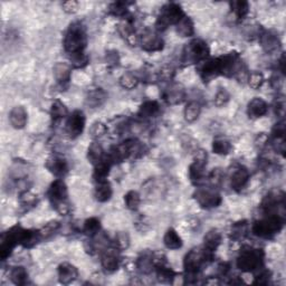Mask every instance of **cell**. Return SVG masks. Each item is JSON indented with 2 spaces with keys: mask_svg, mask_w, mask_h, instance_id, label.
<instances>
[{
  "mask_svg": "<svg viewBox=\"0 0 286 286\" xmlns=\"http://www.w3.org/2000/svg\"><path fill=\"white\" fill-rule=\"evenodd\" d=\"M212 258L214 254L207 252L204 247L192 248L189 253H187L184 259L185 283L196 284L200 276V270Z\"/></svg>",
  "mask_w": 286,
  "mask_h": 286,
  "instance_id": "obj_1",
  "label": "cell"
},
{
  "mask_svg": "<svg viewBox=\"0 0 286 286\" xmlns=\"http://www.w3.org/2000/svg\"><path fill=\"white\" fill-rule=\"evenodd\" d=\"M63 45L65 51L69 55L84 51L87 45V36L84 25L81 22L72 23L65 33Z\"/></svg>",
  "mask_w": 286,
  "mask_h": 286,
  "instance_id": "obj_2",
  "label": "cell"
},
{
  "mask_svg": "<svg viewBox=\"0 0 286 286\" xmlns=\"http://www.w3.org/2000/svg\"><path fill=\"white\" fill-rule=\"evenodd\" d=\"M47 197L51 206L55 208L57 212H60L62 216L69 214V190H67V186L63 179H56L50 184L47 191Z\"/></svg>",
  "mask_w": 286,
  "mask_h": 286,
  "instance_id": "obj_3",
  "label": "cell"
},
{
  "mask_svg": "<svg viewBox=\"0 0 286 286\" xmlns=\"http://www.w3.org/2000/svg\"><path fill=\"white\" fill-rule=\"evenodd\" d=\"M264 261V252L259 248H255L252 246H244L239 253L236 265L237 268L242 272L251 273L256 272L258 268L263 266Z\"/></svg>",
  "mask_w": 286,
  "mask_h": 286,
  "instance_id": "obj_4",
  "label": "cell"
},
{
  "mask_svg": "<svg viewBox=\"0 0 286 286\" xmlns=\"http://www.w3.org/2000/svg\"><path fill=\"white\" fill-rule=\"evenodd\" d=\"M284 219L280 215H266L263 219L255 221L252 232L255 236L261 238H272L282 231Z\"/></svg>",
  "mask_w": 286,
  "mask_h": 286,
  "instance_id": "obj_5",
  "label": "cell"
},
{
  "mask_svg": "<svg viewBox=\"0 0 286 286\" xmlns=\"http://www.w3.org/2000/svg\"><path fill=\"white\" fill-rule=\"evenodd\" d=\"M209 46L205 40L196 38L186 45L183 51V62L186 64H200L209 56Z\"/></svg>",
  "mask_w": 286,
  "mask_h": 286,
  "instance_id": "obj_6",
  "label": "cell"
},
{
  "mask_svg": "<svg viewBox=\"0 0 286 286\" xmlns=\"http://www.w3.org/2000/svg\"><path fill=\"white\" fill-rule=\"evenodd\" d=\"M185 16V13L183 8H181L178 4L170 3L162 7L159 16L155 22V29L158 32H163L171 25H177L183 17Z\"/></svg>",
  "mask_w": 286,
  "mask_h": 286,
  "instance_id": "obj_7",
  "label": "cell"
},
{
  "mask_svg": "<svg viewBox=\"0 0 286 286\" xmlns=\"http://www.w3.org/2000/svg\"><path fill=\"white\" fill-rule=\"evenodd\" d=\"M24 231L25 228L16 225L3 234L2 239H0V258L3 261L9 257V255L13 253L15 247L20 245Z\"/></svg>",
  "mask_w": 286,
  "mask_h": 286,
  "instance_id": "obj_8",
  "label": "cell"
},
{
  "mask_svg": "<svg viewBox=\"0 0 286 286\" xmlns=\"http://www.w3.org/2000/svg\"><path fill=\"white\" fill-rule=\"evenodd\" d=\"M194 198L204 209H214L222 202L221 195L215 187H198L194 192Z\"/></svg>",
  "mask_w": 286,
  "mask_h": 286,
  "instance_id": "obj_9",
  "label": "cell"
},
{
  "mask_svg": "<svg viewBox=\"0 0 286 286\" xmlns=\"http://www.w3.org/2000/svg\"><path fill=\"white\" fill-rule=\"evenodd\" d=\"M207 152L205 150H196L195 157L192 163L189 165V179L194 185H199L205 180L206 177V165H207Z\"/></svg>",
  "mask_w": 286,
  "mask_h": 286,
  "instance_id": "obj_10",
  "label": "cell"
},
{
  "mask_svg": "<svg viewBox=\"0 0 286 286\" xmlns=\"http://www.w3.org/2000/svg\"><path fill=\"white\" fill-rule=\"evenodd\" d=\"M284 199L285 197L282 191H270L263 198L261 208L266 215H279L278 208L284 207Z\"/></svg>",
  "mask_w": 286,
  "mask_h": 286,
  "instance_id": "obj_11",
  "label": "cell"
},
{
  "mask_svg": "<svg viewBox=\"0 0 286 286\" xmlns=\"http://www.w3.org/2000/svg\"><path fill=\"white\" fill-rule=\"evenodd\" d=\"M198 73L201 80L205 83H209L216 77L221 75L219 57H217V59H207L206 61L201 62L198 66Z\"/></svg>",
  "mask_w": 286,
  "mask_h": 286,
  "instance_id": "obj_12",
  "label": "cell"
},
{
  "mask_svg": "<svg viewBox=\"0 0 286 286\" xmlns=\"http://www.w3.org/2000/svg\"><path fill=\"white\" fill-rule=\"evenodd\" d=\"M86 119L84 113L80 110H76L67 117L66 121V132L72 139H75L84 131Z\"/></svg>",
  "mask_w": 286,
  "mask_h": 286,
  "instance_id": "obj_13",
  "label": "cell"
},
{
  "mask_svg": "<svg viewBox=\"0 0 286 286\" xmlns=\"http://www.w3.org/2000/svg\"><path fill=\"white\" fill-rule=\"evenodd\" d=\"M139 44L141 45L143 50L149 51V53H154V51H159L163 48L164 41L158 33L152 32V30H145L140 36Z\"/></svg>",
  "mask_w": 286,
  "mask_h": 286,
  "instance_id": "obj_14",
  "label": "cell"
},
{
  "mask_svg": "<svg viewBox=\"0 0 286 286\" xmlns=\"http://www.w3.org/2000/svg\"><path fill=\"white\" fill-rule=\"evenodd\" d=\"M45 167L57 179H63V177L69 173V163H67L66 159L61 157V155H51L46 161Z\"/></svg>",
  "mask_w": 286,
  "mask_h": 286,
  "instance_id": "obj_15",
  "label": "cell"
},
{
  "mask_svg": "<svg viewBox=\"0 0 286 286\" xmlns=\"http://www.w3.org/2000/svg\"><path fill=\"white\" fill-rule=\"evenodd\" d=\"M117 248H106L101 254V265L106 273L117 272L120 267L121 259L119 257Z\"/></svg>",
  "mask_w": 286,
  "mask_h": 286,
  "instance_id": "obj_16",
  "label": "cell"
},
{
  "mask_svg": "<svg viewBox=\"0 0 286 286\" xmlns=\"http://www.w3.org/2000/svg\"><path fill=\"white\" fill-rule=\"evenodd\" d=\"M259 43H261L263 49L268 54H273L278 51L280 48V40L278 35L272 30H263L259 33Z\"/></svg>",
  "mask_w": 286,
  "mask_h": 286,
  "instance_id": "obj_17",
  "label": "cell"
},
{
  "mask_svg": "<svg viewBox=\"0 0 286 286\" xmlns=\"http://www.w3.org/2000/svg\"><path fill=\"white\" fill-rule=\"evenodd\" d=\"M186 91L180 84H170L162 93L163 101L170 105H177L185 100Z\"/></svg>",
  "mask_w": 286,
  "mask_h": 286,
  "instance_id": "obj_18",
  "label": "cell"
},
{
  "mask_svg": "<svg viewBox=\"0 0 286 286\" xmlns=\"http://www.w3.org/2000/svg\"><path fill=\"white\" fill-rule=\"evenodd\" d=\"M249 180V173L248 170L243 167V165H238L231 175V187L234 191L239 192L245 188Z\"/></svg>",
  "mask_w": 286,
  "mask_h": 286,
  "instance_id": "obj_19",
  "label": "cell"
},
{
  "mask_svg": "<svg viewBox=\"0 0 286 286\" xmlns=\"http://www.w3.org/2000/svg\"><path fill=\"white\" fill-rule=\"evenodd\" d=\"M57 274H59L60 283L67 285L74 282V280L79 277V269H77L74 265L64 262L57 268Z\"/></svg>",
  "mask_w": 286,
  "mask_h": 286,
  "instance_id": "obj_20",
  "label": "cell"
},
{
  "mask_svg": "<svg viewBox=\"0 0 286 286\" xmlns=\"http://www.w3.org/2000/svg\"><path fill=\"white\" fill-rule=\"evenodd\" d=\"M268 112V105L261 97H255L248 103L247 114L251 119H259L266 116Z\"/></svg>",
  "mask_w": 286,
  "mask_h": 286,
  "instance_id": "obj_21",
  "label": "cell"
},
{
  "mask_svg": "<svg viewBox=\"0 0 286 286\" xmlns=\"http://www.w3.org/2000/svg\"><path fill=\"white\" fill-rule=\"evenodd\" d=\"M135 267L142 274H150L154 269V254L152 252H142L135 261Z\"/></svg>",
  "mask_w": 286,
  "mask_h": 286,
  "instance_id": "obj_22",
  "label": "cell"
},
{
  "mask_svg": "<svg viewBox=\"0 0 286 286\" xmlns=\"http://www.w3.org/2000/svg\"><path fill=\"white\" fill-rule=\"evenodd\" d=\"M9 121L14 129L22 130L28 121V114L24 106H15L9 113Z\"/></svg>",
  "mask_w": 286,
  "mask_h": 286,
  "instance_id": "obj_23",
  "label": "cell"
},
{
  "mask_svg": "<svg viewBox=\"0 0 286 286\" xmlns=\"http://www.w3.org/2000/svg\"><path fill=\"white\" fill-rule=\"evenodd\" d=\"M53 74L59 84L65 85L71 81L72 66L69 63L59 62V63H56L53 67Z\"/></svg>",
  "mask_w": 286,
  "mask_h": 286,
  "instance_id": "obj_24",
  "label": "cell"
},
{
  "mask_svg": "<svg viewBox=\"0 0 286 286\" xmlns=\"http://www.w3.org/2000/svg\"><path fill=\"white\" fill-rule=\"evenodd\" d=\"M111 165H112L111 161L106 158V155L102 161H100V162L94 165V171H93V179H94L96 184L107 180V177H108V175H110Z\"/></svg>",
  "mask_w": 286,
  "mask_h": 286,
  "instance_id": "obj_25",
  "label": "cell"
},
{
  "mask_svg": "<svg viewBox=\"0 0 286 286\" xmlns=\"http://www.w3.org/2000/svg\"><path fill=\"white\" fill-rule=\"evenodd\" d=\"M107 94L103 88H93L87 92L85 102L88 106L95 108L101 106L102 104L106 101Z\"/></svg>",
  "mask_w": 286,
  "mask_h": 286,
  "instance_id": "obj_26",
  "label": "cell"
},
{
  "mask_svg": "<svg viewBox=\"0 0 286 286\" xmlns=\"http://www.w3.org/2000/svg\"><path fill=\"white\" fill-rule=\"evenodd\" d=\"M221 243V234L217 230H211L208 232L204 237V247L207 252L215 254L217 248Z\"/></svg>",
  "mask_w": 286,
  "mask_h": 286,
  "instance_id": "obj_27",
  "label": "cell"
},
{
  "mask_svg": "<svg viewBox=\"0 0 286 286\" xmlns=\"http://www.w3.org/2000/svg\"><path fill=\"white\" fill-rule=\"evenodd\" d=\"M160 105L157 101H145L139 107L138 116L141 119H151L160 113Z\"/></svg>",
  "mask_w": 286,
  "mask_h": 286,
  "instance_id": "obj_28",
  "label": "cell"
},
{
  "mask_svg": "<svg viewBox=\"0 0 286 286\" xmlns=\"http://www.w3.org/2000/svg\"><path fill=\"white\" fill-rule=\"evenodd\" d=\"M163 244L168 249L176 251V249L183 247V239H181L179 234L177 233L176 230H174V228H169L163 236Z\"/></svg>",
  "mask_w": 286,
  "mask_h": 286,
  "instance_id": "obj_29",
  "label": "cell"
},
{
  "mask_svg": "<svg viewBox=\"0 0 286 286\" xmlns=\"http://www.w3.org/2000/svg\"><path fill=\"white\" fill-rule=\"evenodd\" d=\"M112 187L108 181H102V183H97L95 190H94V197L98 202H106L111 199L112 197Z\"/></svg>",
  "mask_w": 286,
  "mask_h": 286,
  "instance_id": "obj_30",
  "label": "cell"
},
{
  "mask_svg": "<svg viewBox=\"0 0 286 286\" xmlns=\"http://www.w3.org/2000/svg\"><path fill=\"white\" fill-rule=\"evenodd\" d=\"M154 269L155 273H157V277L161 283H173V280L176 278V273L173 268L168 266L167 262L158 264Z\"/></svg>",
  "mask_w": 286,
  "mask_h": 286,
  "instance_id": "obj_31",
  "label": "cell"
},
{
  "mask_svg": "<svg viewBox=\"0 0 286 286\" xmlns=\"http://www.w3.org/2000/svg\"><path fill=\"white\" fill-rule=\"evenodd\" d=\"M104 158H105V154H104V150L100 143L93 141L90 145H88L87 159L93 165L97 164Z\"/></svg>",
  "mask_w": 286,
  "mask_h": 286,
  "instance_id": "obj_32",
  "label": "cell"
},
{
  "mask_svg": "<svg viewBox=\"0 0 286 286\" xmlns=\"http://www.w3.org/2000/svg\"><path fill=\"white\" fill-rule=\"evenodd\" d=\"M177 33H178L181 37H191L195 34V25L191 18L188 16L183 17V19L176 25Z\"/></svg>",
  "mask_w": 286,
  "mask_h": 286,
  "instance_id": "obj_33",
  "label": "cell"
},
{
  "mask_svg": "<svg viewBox=\"0 0 286 286\" xmlns=\"http://www.w3.org/2000/svg\"><path fill=\"white\" fill-rule=\"evenodd\" d=\"M201 112V105L199 102L197 101H190L188 104H187L184 111V117L185 120L188 123H192L198 120L199 116Z\"/></svg>",
  "mask_w": 286,
  "mask_h": 286,
  "instance_id": "obj_34",
  "label": "cell"
},
{
  "mask_svg": "<svg viewBox=\"0 0 286 286\" xmlns=\"http://www.w3.org/2000/svg\"><path fill=\"white\" fill-rule=\"evenodd\" d=\"M101 232V221L95 217L88 218L83 223V233L88 237H95Z\"/></svg>",
  "mask_w": 286,
  "mask_h": 286,
  "instance_id": "obj_35",
  "label": "cell"
},
{
  "mask_svg": "<svg viewBox=\"0 0 286 286\" xmlns=\"http://www.w3.org/2000/svg\"><path fill=\"white\" fill-rule=\"evenodd\" d=\"M69 110L63 102L60 100H55L50 105V117L54 121H60V120L69 117Z\"/></svg>",
  "mask_w": 286,
  "mask_h": 286,
  "instance_id": "obj_36",
  "label": "cell"
},
{
  "mask_svg": "<svg viewBox=\"0 0 286 286\" xmlns=\"http://www.w3.org/2000/svg\"><path fill=\"white\" fill-rule=\"evenodd\" d=\"M10 280L16 285H25L28 280V272L23 266L13 267L9 273Z\"/></svg>",
  "mask_w": 286,
  "mask_h": 286,
  "instance_id": "obj_37",
  "label": "cell"
},
{
  "mask_svg": "<svg viewBox=\"0 0 286 286\" xmlns=\"http://www.w3.org/2000/svg\"><path fill=\"white\" fill-rule=\"evenodd\" d=\"M232 143L225 138H217L212 141V152L219 155H227L232 151Z\"/></svg>",
  "mask_w": 286,
  "mask_h": 286,
  "instance_id": "obj_38",
  "label": "cell"
},
{
  "mask_svg": "<svg viewBox=\"0 0 286 286\" xmlns=\"http://www.w3.org/2000/svg\"><path fill=\"white\" fill-rule=\"evenodd\" d=\"M248 230H249L248 221L246 220L237 221L232 226L231 237L232 239H234V241H241V239H243L247 235Z\"/></svg>",
  "mask_w": 286,
  "mask_h": 286,
  "instance_id": "obj_39",
  "label": "cell"
},
{
  "mask_svg": "<svg viewBox=\"0 0 286 286\" xmlns=\"http://www.w3.org/2000/svg\"><path fill=\"white\" fill-rule=\"evenodd\" d=\"M231 8L234 16H235L237 20L245 19L249 13V4L247 2H243V0L231 3Z\"/></svg>",
  "mask_w": 286,
  "mask_h": 286,
  "instance_id": "obj_40",
  "label": "cell"
},
{
  "mask_svg": "<svg viewBox=\"0 0 286 286\" xmlns=\"http://www.w3.org/2000/svg\"><path fill=\"white\" fill-rule=\"evenodd\" d=\"M130 236L126 232H118L113 238V247L117 248L119 252L126 251L130 246Z\"/></svg>",
  "mask_w": 286,
  "mask_h": 286,
  "instance_id": "obj_41",
  "label": "cell"
},
{
  "mask_svg": "<svg viewBox=\"0 0 286 286\" xmlns=\"http://www.w3.org/2000/svg\"><path fill=\"white\" fill-rule=\"evenodd\" d=\"M139 77L131 72H127L120 77V84L126 90H133L139 84Z\"/></svg>",
  "mask_w": 286,
  "mask_h": 286,
  "instance_id": "obj_42",
  "label": "cell"
},
{
  "mask_svg": "<svg viewBox=\"0 0 286 286\" xmlns=\"http://www.w3.org/2000/svg\"><path fill=\"white\" fill-rule=\"evenodd\" d=\"M140 202H141V196H140L138 191L131 190L124 196V204H126L127 208L130 210H137L140 206Z\"/></svg>",
  "mask_w": 286,
  "mask_h": 286,
  "instance_id": "obj_43",
  "label": "cell"
},
{
  "mask_svg": "<svg viewBox=\"0 0 286 286\" xmlns=\"http://www.w3.org/2000/svg\"><path fill=\"white\" fill-rule=\"evenodd\" d=\"M19 202H20V205H22L23 207L29 209V208H33V207H35L36 205H37L38 198H37V196H36L35 194H33L32 191L25 190L19 196Z\"/></svg>",
  "mask_w": 286,
  "mask_h": 286,
  "instance_id": "obj_44",
  "label": "cell"
},
{
  "mask_svg": "<svg viewBox=\"0 0 286 286\" xmlns=\"http://www.w3.org/2000/svg\"><path fill=\"white\" fill-rule=\"evenodd\" d=\"M108 12H110V14L116 17H120V18L127 17V15L129 13L128 4L121 3V2L113 3L110 6V8H108Z\"/></svg>",
  "mask_w": 286,
  "mask_h": 286,
  "instance_id": "obj_45",
  "label": "cell"
},
{
  "mask_svg": "<svg viewBox=\"0 0 286 286\" xmlns=\"http://www.w3.org/2000/svg\"><path fill=\"white\" fill-rule=\"evenodd\" d=\"M60 227H61V223L57 220H51L46 223V225L41 228V230H39L41 239H47L50 236H53L54 234L60 230Z\"/></svg>",
  "mask_w": 286,
  "mask_h": 286,
  "instance_id": "obj_46",
  "label": "cell"
},
{
  "mask_svg": "<svg viewBox=\"0 0 286 286\" xmlns=\"http://www.w3.org/2000/svg\"><path fill=\"white\" fill-rule=\"evenodd\" d=\"M69 56H70L71 66L75 67V69H83V67H85L88 64V56L84 53V51Z\"/></svg>",
  "mask_w": 286,
  "mask_h": 286,
  "instance_id": "obj_47",
  "label": "cell"
},
{
  "mask_svg": "<svg viewBox=\"0 0 286 286\" xmlns=\"http://www.w3.org/2000/svg\"><path fill=\"white\" fill-rule=\"evenodd\" d=\"M247 81H248V85L251 86L253 90H258V88H261L262 85L264 84L265 79L261 72H252L249 73Z\"/></svg>",
  "mask_w": 286,
  "mask_h": 286,
  "instance_id": "obj_48",
  "label": "cell"
},
{
  "mask_svg": "<svg viewBox=\"0 0 286 286\" xmlns=\"http://www.w3.org/2000/svg\"><path fill=\"white\" fill-rule=\"evenodd\" d=\"M108 131V129L106 127V124H104L102 122H95L92 124V127L90 128V134L93 139H98L102 138L105 135Z\"/></svg>",
  "mask_w": 286,
  "mask_h": 286,
  "instance_id": "obj_49",
  "label": "cell"
},
{
  "mask_svg": "<svg viewBox=\"0 0 286 286\" xmlns=\"http://www.w3.org/2000/svg\"><path fill=\"white\" fill-rule=\"evenodd\" d=\"M256 276H255V280L254 284H261V285H266L269 283L270 276H272V273L269 272L268 269L263 268V266L261 268H258L257 270Z\"/></svg>",
  "mask_w": 286,
  "mask_h": 286,
  "instance_id": "obj_50",
  "label": "cell"
},
{
  "mask_svg": "<svg viewBox=\"0 0 286 286\" xmlns=\"http://www.w3.org/2000/svg\"><path fill=\"white\" fill-rule=\"evenodd\" d=\"M230 100H231V94L228 93L226 88H219L215 96V105L218 107H221L223 105H226Z\"/></svg>",
  "mask_w": 286,
  "mask_h": 286,
  "instance_id": "obj_51",
  "label": "cell"
},
{
  "mask_svg": "<svg viewBox=\"0 0 286 286\" xmlns=\"http://www.w3.org/2000/svg\"><path fill=\"white\" fill-rule=\"evenodd\" d=\"M174 74H175V72L173 69H171V67L164 66L160 70L158 77H159V80H162L163 82H170L171 80H173Z\"/></svg>",
  "mask_w": 286,
  "mask_h": 286,
  "instance_id": "obj_52",
  "label": "cell"
},
{
  "mask_svg": "<svg viewBox=\"0 0 286 286\" xmlns=\"http://www.w3.org/2000/svg\"><path fill=\"white\" fill-rule=\"evenodd\" d=\"M105 61L108 66L116 67L120 63V57L117 50H108L105 55Z\"/></svg>",
  "mask_w": 286,
  "mask_h": 286,
  "instance_id": "obj_53",
  "label": "cell"
},
{
  "mask_svg": "<svg viewBox=\"0 0 286 286\" xmlns=\"http://www.w3.org/2000/svg\"><path fill=\"white\" fill-rule=\"evenodd\" d=\"M222 178H223V175H222V171L220 169H214L209 176V180H210V183L212 184V187L219 186L221 184Z\"/></svg>",
  "mask_w": 286,
  "mask_h": 286,
  "instance_id": "obj_54",
  "label": "cell"
},
{
  "mask_svg": "<svg viewBox=\"0 0 286 286\" xmlns=\"http://www.w3.org/2000/svg\"><path fill=\"white\" fill-rule=\"evenodd\" d=\"M63 10L66 14H75L79 10V3L74 2V0H70V2H65L62 5Z\"/></svg>",
  "mask_w": 286,
  "mask_h": 286,
  "instance_id": "obj_55",
  "label": "cell"
},
{
  "mask_svg": "<svg viewBox=\"0 0 286 286\" xmlns=\"http://www.w3.org/2000/svg\"><path fill=\"white\" fill-rule=\"evenodd\" d=\"M274 110H275V113H276L278 117H284V112H285V101H284L283 97L277 98V100L275 101Z\"/></svg>",
  "mask_w": 286,
  "mask_h": 286,
  "instance_id": "obj_56",
  "label": "cell"
},
{
  "mask_svg": "<svg viewBox=\"0 0 286 286\" xmlns=\"http://www.w3.org/2000/svg\"><path fill=\"white\" fill-rule=\"evenodd\" d=\"M230 269H231L230 264H228V263H220L217 266V273H218V275H219L220 277H225L226 275L228 274V272H230Z\"/></svg>",
  "mask_w": 286,
  "mask_h": 286,
  "instance_id": "obj_57",
  "label": "cell"
},
{
  "mask_svg": "<svg viewBox=\"0 0 286 286\" xmlns=\"http://www.w3.org/2000/svg\"><path fill=\"white\" fill-rule=\"evenodd\" d=\"M285 63H286V59H285V54L283 53L280 59L278 60V70L282 73V75H285Z\"/></svg>",
  "mask_w": 286,
  "mask_h": 286,
  "instance_id": "obj_58",
  "label": "cell"
}]
</instances>
